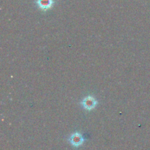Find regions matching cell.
<instances>
[{
  "mask_svg": "<svg viewBox=\"0 0 150 150\" xmlns=\"http://www.w3.org/2000/svg\"><path fill=\"white\" fill-rule=\"evenodd\" d=\"M86 138L82 133L79 132H76L70 136L68 138V142L73 147L79 148L86 141Z\"/></svg>",
  "mask_w": 150,
  "mask_h": 150,
  "instance_id": "6da1fadb",
  "label": "cell"
},
{
  "mask_svg": "<svg viewBox=\"0 0 150 150\" xmlns=\"http://www.w3.org/2000/svg\"><path fill=\"white\" fill-rule=\"evenodd\" d=\"M98 102L96 98L92 95H88V96L85 97L81 102V105L83 107V109L89 111L95 109L98 105Z\"/></svg>",
  "mask_w": 150,
  "mask_h": 150,
  "instance_id": "7a4b0ae2",
  "label": "cell"
},
{
  "mask_svg": "<svg viewBox=\"0 0 150 150\" xmlns=\"http://www.w3.org/2000/svg\"><path fill=\"white\" fill-rule=\"evenodd\" d=\"M36 3L40 9L42 10H47L52 7L54 1L53 0H37Z\"/></svg>",
  "mask_w": 150,
  "mask_h": 150,
  "instance_id": "3957f363",
  "label": "cell"
}]
</instances>
